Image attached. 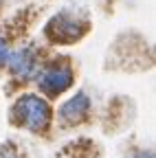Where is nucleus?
<instances>
[{"label": "nucleus", "mask_w": 156, "mask_h": 158, "mask_svg": "<svg viewBox=\"0 0 156 158\" xmlns=\"http://www.w3.org/2000/svg\"><path fill=\"white\" fill-rule=\"evenodd\" d=\"M90 103L92 101H90V97L86 92H75L68 101L62 103L60 118L66 121V123H82L88 116V112H90Z\"/></svg>", "instance_id": "39448f33"}, {"label": "nucleus", "mask_w": 156, "mask_h": 158, "mask_svg": "<svg viewBox=\"0 0 156 158\" xmlns=\"http://www.w3.org/2000/svg\"><path fill=\"white\" fill-rule=\"evenodd\" d=\"M0 158H18V156H15V149L11 145H7L2 152H0Z\"/></svg>", "instance_id": "0eeeda50"}, {"label": "nucleus", "mask_w": 156, "mask_h": 158, "mask_svg": "<svg viewBox=\"0 0 156 158\" xmlns=\"http://www.w3.org/2000/svg\"><path fill=\"white\" fill-rule=\"evenodd\" d=\"M9 70L13 77L18 79H31L37 70V59H35V51L33 48H20V51H13L9 55V62H7Z\"/></svg>", "instance_id": "7ed1b4c3"}, {"label": "nucleus", "mask_w": 156, "mask_h": 158, "mask_svg": "<svg viewBox=\"0 0 156 158\" xmlns=\"http://www.w3.org/2000/svg\"><path fill=\"white\" fill-rule=\"evenodd\" d=\"M9 55H11V48H9V44H7V40L0 37V68H5V66H7Z\"/></svg>", "instance_id": "423d86ee"}, {"label": "nucleus", "mask_w": 156, "mask_h": 158, "mask_svg": "<svg viewBox=\"0 0 156 158\" xmlns=\"http://www.w3.org/2000/svg\"><path fill=\"white\" fill-rule=\"evenodd\" d=\"M11 121L31 132H44L51 123V106L37 94H22L11 108Z\"/></svg>", "instance_id": "f257e3e1"}, {"label": "nucleus", "mask_w": 156, "mask_h": 158, "mask_svg": "<svg viewBox=\"0 0 156 158\" xmlns=\"http://www.w3.org/2000/svg\"><path fill=\"white\" fill-rule=\"evenodd\" d=\"M73 68L68 62H53L48 66H44L42 70H37V86L40 90L48 97H57L66 92L73 86Z\"/></svg>", "instance_id": "f03ea898"}, {"label": "nucleus", "mask_w": 156, "mask_h": 158, "mask_svg": "<svg viewBox=\"0 0 156 158\" xmlns=\"http://www.w3.org/2000/svg\"><path fill=\"white\" fill-rule=\"evenodd\" d=\"M82 31H84V27L77 22V20L66 18L64 13L53 18L48 22V27H46V35L51 40H55V42H73V40H77L82 35Z\"/></svg>", "instance_id": "20e7f679"}]
</instances>
